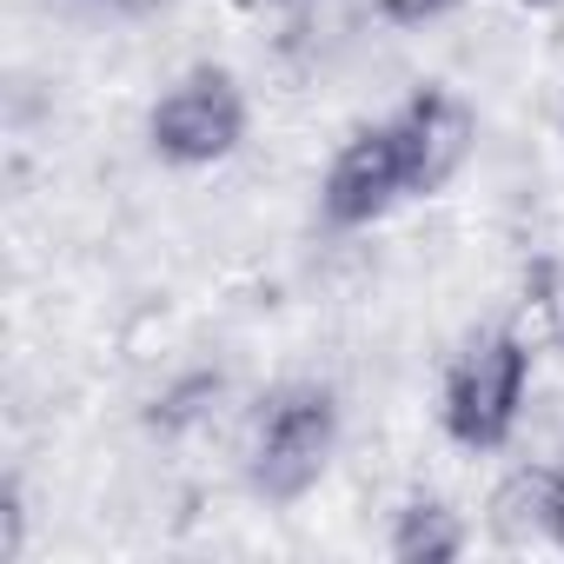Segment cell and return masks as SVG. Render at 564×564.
Masks as SVG:
<instances>
[{
	"instance_id": "1",
	"label": "cell",
	"mask_w": 564,
	"mask_h": 564,
	"mask_svg": "<svg viewBox=\"0 0 564 564\" xmlns=\"http://www.w3.org/2000/svg\"><path fill=\"white\" fill-rule=\"evenodd\" d=\"M524 392H531V346L518 326H485L471 333L438 386V419L465 452H498L518 419H524Z\"/></svg>"
},
{
	"instance_id": "2",
	"label": "cell",
	"mask_w": 564,
	"mask_h": 564,
	"mask_svg": "<svg viewBox=\"0 0 564 564\" xmlns=\"http://www.w3.org/2000/svg\"><path fill=\"white\" fill-rule=\"evenodd\" d=\"M339 452V405L326 386H279L259 419H252V445H246V465H252V485L272 498V505H293L319 485V471L333 465Z\"/></svg>"
},
{
	"instance_id": "3",
	"label": "cell",
	"mask_w": 564,
	"mask_h": 564,
	"mask_svg": "<svg viewBox=\"0 0 564 564\" xmlns=\"http://www.w3.org/2000/svg\"><path fill=\"white\" fill-rule=\"evenodd\" d=\"M147 140L166 166H213L246 140V94L226 67H193L180 74L153 113H147Z\"/></svg>"
},
{
	"instance_id": "4",
	"label": "cell",
	"mask_w": 564,
	"mask_h": 564,
	"mask_svg": "<svg viewBox=\"0 0 564 564\" xmlns=\"http://www.w3.org/2000/svg\"><path fill=\"white\" fill-rule=\"evenodd\" d=\"M405 193H412V180H405V160H399V140H392V120H386V127H359L333 153V166L319 180V213H326V226L359 232V226L386 219Z\"/></svg>"
},
{
	"instance_id": "5",
	"label": "cell",
	"mask_w": 564,
	"mask_h": 564,
	"mask_svg": "<svg viewBox=\"0 0 564 564\" xmlns=\"http://www.w3.org/2000/svg\"><path fill=\"white\" fill-rule=\"evenodd\" d=\"M392 140H399V160H405L412 193H445L458 180V166L471 160V147H478V113L452 87H419L399 107Z\"/></svg>"
},
{
	"instance_id": "6",
	"label": "cell",
	"mask_w": 564,
	"mask_h": 564,
	"mask_svg": "<svg viewBox=\"0 0 564 564\" xmlns=\"http://www.w3.org/2000/svg\"><path fill=\"white\" fill-rule=\"evenodd\" d=\"M485 518H491V538L498 544L551 538V518H557V465H518L511 478H498Z\"/></svg>"
},
{
	"instance_id": "7",
	"label": "cell",
	"mask_w": 564,
	"mask_h": 564,
	"mask_svg": "<svg viewBox=\"0 0 564 564\" xmlns=\"http://www.w3.org/2000/svg\"><path fill=\"white\" fill-rule=\"evenodd\" d=\"M386 551H392L399 564H452V557L465 551V524H458L452 505H438V498H412V505L392 511V538H386Z\"/></svg>"
},
{
	"instance_id": "8",
	"label": "cell",
	"mask_w": 564,
	"mask_h": 564,
	"mask_svg": "<svg viewBox=\"0 0 564 564\" xmlns=\"http://www.w3.org/2000/svg\"><path fill=\"white\" fill-rule=\"evenodd\" d=\"M524 326H531V339L564 352V259H531L524 265Z\"/></svg>"
},
{
	"instance_id": "9",
	"label": "cell",
	"mask_w": 564,
	"mask_h": 564,
	"mask_svg": "<svg viewBox=\"0 0 564 564\" xmlns=\"http://www.w3.org/2000/svg\"><path fill=\"white\" fill-rule=\"evenodd\" d=\"M219 399H226V379H219V372H180V379L153 399V412H147V419H153L160 432H193V425H206V419H213V405H219Z\"/></svg>"
},
{
	"instance_id": "10",
	"label": "cell",
	"mask_w": 564,
	"mask_h": 564,
	"mask_svg": "<svg viewBox=\"0 0 564 564\" xmlns=\"http://www.w3.org/2000/svg\"><path fill=\"white\" fill-rule=\"evenodd\" d=\"M372 8H379V21H392V28H425V21L452 14L458 0H372Z\"/></svg>"
},
{
	"instance_id": "11",
	"label": "cell",
	"mask_w": 564,
	"mask_h": 564,
	"mask_svg": "<svg viewBox=\"0 0 564 564\" xmlns=\"http://www.w3.org/2000/svg\"><path fill=\"white\" fill-rule=\"evenodd\" d=\"M94 8H107V14H120V21H140V14L166 8V0H94Z\"/></svg>"
},
{
	"instance_id": "12",
	"label": "cell",
	"mask_w": 564,
	"mask_h": 564,
	"mask_svg": "<svg viewBox=\"0 0 564 564\" xmlns=\"http://www.w3.org/2000/svg\"><path fill=\"white\" fill-rule=\"evenodd\" d=\"M551 538L564 544V465H557V518H551Z\"/></svg>"
},
{
	"instance_id": "13",
	"label": "cell",
	"mask_w": 564,
	"mask_h": 564,
	"mask_svg": "<svg viewBox=\"0 0 564 564\" xmlns=\"http://www.w3.org/2000/svg\"><path fill=\"white\" fill-rule=\"evenodd\" d=\"M524 8H557V0H524Z\"/></svg>"
}]
</instances>
